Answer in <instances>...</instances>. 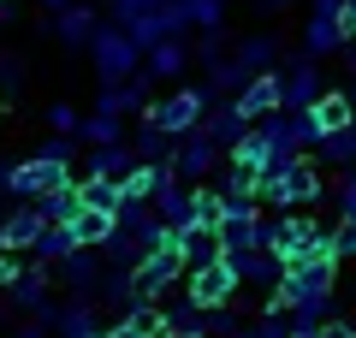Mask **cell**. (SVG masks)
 Instances as JSON below:
<instances>
[{
	"label": "cell",
	"instance_id": "obj_12",
	"mask_svg": "<svg viewBox=\"0 0 356 338\" xmlns=\"http://www.w3.org/2000/svg\"><path fill=\"white\" fill-rule=\"evenodd\" d=\"M315 214L309 208H291V214H280V220H273V250L285 255V261H303L309 255V243H315Z\"/></svg>",
	"mask_w": 356,
	"mask_h": 338
},
{
	"label": "cell",
	"instance_id": "obj_29",
	"mask_svg": "<svg viewBox=\"0 0 356 338\" xmlns=\"http://www.w3.org/2000/svg\"><path fill=\"white\" fill-rule=\"evenodd\" d=\"M232 60H238L243 77H255V72H267V65L280 60V42H273V36H243L238 48H232Z\"/></svg>",
	"mask_w": 356,
	"mask_h": 338
},
{
	"label": "cell",
	"instance_id": "obj_16",
	"mask_svg": "<svg viewBox=\"0 0 356 338\" xmlns=\"http://www.w3.org/2000/svg\"><path fill=\"white\" fill-rule=\"evenodd\" d=\"M220 243H226V255L232 250H255V243H273V225H267L261 214H226V220H220Z\"/></svg>",
	"mask_w": 356,
	"mask_h": 338
},
{
	"label": "cell",
	"instance_id": "obj_40",
	"mask_svg": "<svg viewBox=\"0 0 356 338\" xmlns=\"http://www.w3.org/2000/svg\"><path fill=\"white\" fill-rule=\"evenodd\" d=\"M339 220L356 225V172H344V184H339Z\"/></svg>",
	"mask_w": 356,
	"mask_h": 338
},
{
	"label": "cell",
	"instance_id": "obj_21",
	"mask_svg": "<svg viewBox=\"0 0 356 338\" xmlns=\"http://www.w3.org/2000/svg\"><path fill=\"white\" fill-rule=\"evenodd\" d=\"M137 166H143L137 149H125V143H95V149H89V172H102V178H119V184H125Z\"/></svg>",
	"mask_w": 356,
	"mask_h": 338
},
{
	"label": "cell",
	"instance_id": "obj_20",
	"mask_svg": "<svg viewBox=\"0 0 356 338\" xmlns=\"http://www.w3.org/2000/svg\"><path fill=\"white\" fill-rule=\"evenodd\" d=\"M315 154H321V166H339V172H356V119H350V125H339V131H321Z\"/></svg>",
	"mask_w": 356,
	"mask_h": 338
},
{
	"label": "cell",
	"instance_id": "obj_44",
	"mask_svg": "<svg viewBox=\"0 0 356 338\" xmlns=\"http://www.w3.org/2000/svg\"><path fill=\"white\" fill-rule=\"evenodd\" d=\"M315 338H356V326H350V321H321Z\"/></svg>",
	"mask_w": 356,
	"mask_h": 338
},
{
	"label": "cell",
	"instance_id": "obj_26",
	"mask_svg": "<svg viewBox=\"0 0 356 338\" xmlns=\"http://www.w3.org/2000/svg\"><path fill=\"white\" fill-rule=\"evenodd\" d=\"M54 30H60V42H65V48H89L102 24H95V13H89V6H60Z\"/></svg>",
	"mask_w": 356,
	"mask_h": 338
},
{
	"label": "cell",
	"instance_id": "obj_35",
	"mask_svg": "<svg viewBox=\"0 0 356 338\" xmlns=\"http://www.w3.org/2000/svg\"><path fill=\"white\" fill-rule=\"evenodd\" d=\"M191 214H196L202 225H220V220H226V196L208 190V184H196V190H191Z\"/></svg>",
	"mask_w": 356,
	"mask_h": 338
},
{
	"label": "cell",
	"instance_id": "obj_46",
	"mask_svg": "<svg viewBox=\"0 0 356 338\" xmlns=\"http://www.w3.org/2000/svg\"><path fill=\"white\" fill-rule=\"evenodd\" d=\"M13 338H48V326H42V321H30V326H13Z\"/></svg>",
	"mask_w": 356,
	"mask_h": 338
},
{
	"label": "cell",
	"instance_id": "obj_48",
	"mask_svg": "<svg viewBox=\"0 0 356 338\" xmlns=\"http://www.w3.org/2000/svg\"><path fill=\"white\" fill-rule=\"evenodd\" d=\"M161 338H202V332H161Z\"/></svg>",
	"mask_w": 356,
	"mask_h": 338
},
{
	"label": "cell",
	"instance_id": "obj_9",
	"mask_svg": "<svg viewBox=\"0 0 356 338\" xmlns=\"http://www.w3.org/2000/svg\"><path fill=\"white\" fill-rule=\"evenodd\" d=\"M184 24H191V13H184V0H161V6H149V13H137V18H131L125 30L137 36V48L149 54L154 42H172V36H178Z\"/></svg>",
	"mask_w": 356,
	"mask_h": 338
},
{
	"label": "cell",
	"instance_id": "obj_30",
	"mask_svg": "<svg viewBox=\"0 0 356 338\" xmlns=\"http://www.w3.org/2000/svg\"><path fill=\"white\" fill-rule=\"evenodd\" d=\"M309 113H315L321 131H339V125H350V119H356V101H350V89H327Z\"/></svg>",
	"mask_w": 356,
	"mask_h": 338
},
{
	"label": "cell",
	"instance_id": "obj_33",
	"mask_svg": "<svg viewBox=\"0 0 356 338\" xmlns=\"http://www.w3.org/2000/svg\"><path fill=\"white\" fill-rule=\"evenodd\" d=\"M36 208H42L48 225H60V220H72V214L83 208V196H77V184H60V190H48V196H36Z\"/></svg>",
	"mask_w": 356,
	"mask_h": 338
},
{
	"label": "cell",
	"instance_id": "obj_10",
	"mask_svg": "<svg viewBox=\"0 0 356 338\" xmlns=\"http://www.w3.org/2000/svg\"><path fill=\"white\" fill-rule=\"evenodd\" d=\"M280 95H285V107H315L321 95H327V83H321V65H315V54H291L285 60V72H280Z\"/></svg>",
	"mask_w": 356,
	"mask_h": 338
},
{
	"label": "cell",
	"instance_id": "obj_45",
	"mask_svg": "<svg viewBox=\"0 0 356 338\" xmlns=\"http://www.w3.org/2000/svg\"><path fill=\"white\" fill-rule=\"evenodd\" d=\"M309 13H327V18H344V0H315Z\"/></svg>",
	"mask_w": 356,
	"mask_h": 338
},
{
	"label": "cell",
	"instance_id": "obj_32",
	"mask_svg": "<svg viewBox=\"0 0 356 338\" xmlns=\"http://www.w3.org/2000/svg\"><path fill=\"white\" fill-rule=\"evenodd\" d=\"M77 196H83V208H107V214H119V202H125V184H119V178L89 172L83 184H77Z\"/></svg>",
	"mask_w": 356,
	"mask_h": 338
},
{
	"label": "cell",
	"instance_id": "obj_23",
	"mask_svg": "<svg viewBox=\"0 0 356 338\" xmlns=\"http://www.w3.org/2000/svg\"><path fill=\"white\" fill-rule=\"evenodd\" d=\"M344 36H350V30H344L339 18H327V13H309V24H303V48L315 54V60L339 54V48H344Z\"/></svg>",
	"mask_w": 356,
	"mask_h": 338
},
{
	"label": "cell",
	"instance_id": "obj_28",
	"mask_svg": "<svg viewBox=\"0 0 356 338\" xmlns=\"http://www.w3.org/2000/svg\"><path fill=\"white\" fill-rule=\"evenodd\" d=\"M184 65H191V54H184V42H154L149 54H143V72L149 77H184Z\"/></svg>",
	"mask_w": 356,
	"mask_h": 338
},
{
	"label": "cell",
	"instance_id": "obj_39",
	"mask_svg": "<svg viewBox=\"0 0 356 338\" xmlns=\"http://www.w3.org/2000/svg\"><path fill=\"white\" fill-rule=\"evenodd\" d=\"M36 154H48V161H60V166H72V161H77V149H72V137H65V131H54V137L42 143Z\"/></svg>",
	"mask_w": 356,
	"mask_h": 338
},
{
	"label": "cell",
	"instance_id": "obj_17",
	"mask_svg": "<svg viewBox=\"0 0 356 338\" xmlns=\"http://www.w3.org/2000/svg\"><path fill=\"white\" fill-rule=\"evenodd\" d=\"M42 208H13L6 214V220H0V243H6V250H18V255H30L36 250V238H42Z\"/></svg>",
	"mask_w": 356,
	"mask_h": 338
},
{
	"label": "cell",
	"instance_id": "obj_15",
	"mask_svg": "<svg viewBox=\"0 0 356 338\" xmlns=\"http://www.w3.org/2000/svg\"><path fill=\"white\" fill-rule=\"evenodd\" d=\"M178 255H184V267H208V261H220V255H226V243H220V225H202V220L178 225Z\"/></svg>",
	"mask_w": 356,
	"mask_h": 338
},
{
	"label": "cell",
	"instance_id": "obj_5",
	"mask_svg": "<svg viewBox=\"0 0 356 338\" xmlns=\"http://www.w3.org/2000/svg\"><path fill=\"white\" fill-rule=\"evenodd\" d=\"M226 261L238 267V279H243L250 291H261V297H273V291H280V279H285V267H291L280 250H273V243H255V250H232Z\"/></svg>",
	"mask_w": 356,
	"mask_h": 338
},
{
	"label": "cell",
	"instance_id": "obj_14",
	"mask_svg": "<svg viewBox=\"0 0 356 338\" xmlns=\"http://www.w3.org/2000/svg\"><path fill=\"white\" fill-rule=\"evenodd\" d=\"M226 161L238 166V172H250L255 184H261V178H267V166H273V143H267V131H261V125H250V131H243V137L226 149Z\"/></svg>",
	"mask_w": 356,
	"mask_h": 338
},
{
	"label": "cell",
	"instance_id": "obj_31",
	"mask_svg": "<svg viewBox=\"0 0 356 338\" xmlns=\"http://www.w3.org/2000/svg\"><path fill=\"white\" fill-rule=\"evenodd\" d=\"M72 250H77V232L60 220V225H42V238H36V250H30V255H36V261H48V267H60Z\"/></svg>",
	"mask_w": 356,
	"mask_h": 338
},
{
	"label": "cell",
	"instance_id": "obj_47",
	"mask_svg": "<svg viewBox=\"0 0 356 338\" xmlns=\"http://www.w3.org/2000/svg\"><path fill=\"white\" fill-rule=\"evenodd\" d=\"M344 30H356V0H344V18H339Z\"/></svg>",
	"mask_w": 356,
	"mask_h": 338
},
{
	"label": "cell",
	"instance_id": "obj_36",
	"mask_svg": "<svg viewBox=\"0 0 356 338\" xmlns=\"http://www.w3.org/2000/svg\"><path fill=\"white\" fill-rule=\"evenodd\" d=\"M24 95V60H13V54H0V101Z\"/></svg>",
	"mask_w": 356,
	"mask_h": 338
},
{
	"label": "cell",
	"instance_id": "obj_34",
	"mask_svg": "<svg viewBox=\"0 0 356 338\" xmlns=\"http://www.w3.org/2000/svg\"><path fill=\"white\" fill-rule=\"evenodd\" d=\"M83 137H89V149H95V143H125V119H119V113L89 107V119H83Z\"/></svg>",
	"mask_w": 356,
	"mask_h": 338
},
{
	"label": "cell",
	"instance_id": "obj_37",
	"mask_svg": "<svg viewBox=\"0 0 356 338\" xmlns=\"http://www.w3.org/2000/svg\"><path fill=\"white\" fill-rule=\"evenodd\" d=\"M48 125L65 131V137H77V131H83V113H77L72 101H54V107H48Z\"/></svg>",
	"mask_w": 356,
	"mask_h": 338
},
{
	"label": "cell",
	"instance_id": "obj_6",
	"mask_svg": "<svg viewBox=\"0 0 356 338\" xmlns=\"http://www.w3.org/2000/svg\"><path fill=\"white\" fill-rule=\"evenodd\" d=\"M36 321L48 326L54 338H95V332H102V314H95L89 291H77V297H65V303H48Z\"/></svg>",
	"mask_w": 356,
	"mask_h": 338
},
{
	"label": "cell",
	"instance_id": "obj_2",
	"mask_svg": "<svg viewBox=\"0 0 356 338\" xmlns=\"http://www.w3.org/2000/svg\"><path fill=\"white\" fill-rule=\"evenodd\" d=\"M89 60H95V77H102V83H125V77H137L143 48H137V36H131L125 24H102L95 42H89Z\"/></svg>",
	"mask_w": 356,
	"mask_h": 338
},
{
	"label": "cell",
	"instance_id": "obj_24",
	"mask_svg": "<svg viewBox=\"0 0 356 338\" xmlns=\"http://www.w3.org/2000/svg\"><path fill=\"white\" fill-rule=\"evenodd\" d=\"M77 232V243H89V250H102L107 238H113V225H119V214H107V208H77L72 220H65Z\"/></svg>",
	"mask_w": 356,
	"mask_h": 338
},
{
	"label": "cell",
	"instance_id": "obj_41",
	"mask_svg": "<svg viewBox=\"0 0 356 338\" xmlns=\"http://www.w3.org/2000/svg\"><path fill=\"white\" fill-rule=\"evenodd\" d=\"M18 273H24V255H18V250H6V243H0V291L13 285Z\"/></svg>",
	"mask_w": 356,
	"mask_h": 338
},
{
	"label": "cell",
	"instance_id": "obj_25",
	"mask_svg": "<svg viewBox=\"0 0 356 338\" xmlns=\"http://www.w3.org/2000/svg\"><path fill=\"white\" fill-rule=\"evenodd\" d=\"M161 321H166L161 332H202V338H208V309L191 297V291H184L178 303H166V309H161Z\"/></svg>",
	"mask_w": 356,
	"mask_h": 338
},
{
	"label": "cell",
	"instance_id": "obj_4",
	"mask_svg": "<svg viewBox=\"0 0 356 338\" xmlns=\"http://www.w3.org/2000/svg\"><path fill=\"white\" fill-rule=\"evenodd\" d=\"M202 113H208V89H172V95L149 101V107H143V119H154L161 131L184 137V131H196V125H202Z\"/></svg>",
	"mask_w": 356,
	"mask_h": 338
},
{
	"label": "cell",
	"instance_id": "obj_51",
	"mask_svg": "<svg viewBox=\"0 0 356 338\" xmlns=\"http://www.w3.org/2000/svg\"><path fill=\"white\" fill-rule=\"evenodd\" d=\"M261 6H285V0H261Z\"/></svg>",
	"mask_w": 356,
	"mask_h": 338
},
{
	"label": "cell",
	"instance_id": "obj_19",
	"mask_svg": "<svg viewBox=\"0 0 356 338\" xmlns=\"http://www.w3.org/2000/svg\"><path fill=\"white\" fill-rule=\"evenodd\" d=\"M6 303H13V309H24V314H42L48 309V273H42V267H24V273L13 279V285H6Z\"/></svg>",
	"mask_w": 356,
	"mask_h": 338
},
{
	"label": "cell",
	"instance_id": "obj_50",
	"mask_svg": "<svg viewBox=\"0 0 356 338\" xmlns=\"http://www.w3.org/2000/svg\"><path fill=\"white\" fill-rule=\"evenodd\" d=\"M226 338H250V326H243V332H226Z\"/></svg>",
	"mask_w": 356,
	"mask_h": 338
},
{
	"label": "cell",
	"instance_id": "obj_52",
	"mask_svg": "<svg viewBox=\"0 0 356 338\" xmlns=\"http://www.w3.org/2000/svg\"><path fill=\"white\" fill-rule=\"evenodd\" d=\"M350 65H356V54H350Z\"/></svg>",
	"mask_w": 356,
	"mask_h": 338
},
{
	"label": "cell",
	"instance_id": "obj_27",
	"mask_svg": "<svg viewBox=\"0 0 356 338\" xmlns=\"http://www.w3.org/2000/svg\"><path fill=\"white\" fill-rule=\"evenodd\" d=\"M202 131H208V137L220 143V149H232V143H238L243 131H250V119H243V113H238V101H226V107H208Z\"/></svg>",
	"mask_w": 356,
	"mask_h": 338
},
{
	"label": "cell",
	"instance_id": "obj_18",
	"mask_svg": "<svg viewBox=\"0 0 356 338\" xmlns=\"http://www.w3.org/2000/svg\"><path fill=\"white\" fill-rule=\"evenodd\" d=\"M149 202H154V214H161V220L172 225V232L196 220V214H191V190H184V178H178V172H172V178H161V190H154Z\"/></svg>",
	"mask_w": 356,
	"mask_h": 338
},
{
	"label": "cell",
	"instance_id": "obj_49",
	"mask_svg": "<svg viewBox=\"0 0 356 338\" xmlns=\"http://www.w3.org/2000/svg\"><path fill=\"white\" fill-rule=\"evenodd\" d=\"M48 6H54V13H60V6H72V0H48Z\"/></svg>",
	"mask_w": 356,
	"mask_h": 338
},
{
	"label": "cell",
	"instance_id": "obj_1",
	"mask_svg": "<svg viewBox=\"0 0 356 338\" xmlns=\"http://www.w3.org/2000/svg\"><path fill=\"white\" fill-rule=\"evenodd\" d=\"M327 196V184H321V161H285L273 166V172L261 178V202H273V208H315V202Z\"/></svg>",
	"mask_w": 356,
	"mask_h": 338
},
{
	"label": "cell",
	"instance_id": "obj_42",
	"mask_svg": "<svg viewBox=\"0 0 356 338\" xmlns=\"http://www.w3.org/2000/svg\"><path fill=\"white\" fill-rule=\"evenodd\" d=\"M149 6H161V0H113V18H125V24H131V18L149 13Z\"/></svg>",
	"mask_w": 356,
	"mask_h": 338
},
{
	"label": "cell",
	"instance_id": "obj_13",
	"mask_svg": "<svg viewBox=\"0 0 356 338\" xmlns=\"http://www.w3.org/2000/svg\"><path fill=\"white\" fill-rule=\"evenodd\" d=\"M232 101H238V113L250 119V125H261L267 113H280V107H285V95H280V72H255Z\"/></svg>",
	"mask_w": 356,
	"mask_h": 338
},
{
	"label": "cell",
	"instance_id": "obj_43",
	"mask_svg": "<svg viewBox=\"0 0 356 338\" xmlns=\"http://www.w3.org/2000/svg\"><path fill=\"white\" fill-rule=\"evenodd\" d=\"M107 338H154V332H149V326H137V321H131V314H125V321H119V326H107Z\"/></svg>",
	"mask_w": 356,
	"mask_h": 338
},
{
	"label": "cell",
	"instance_id": "obj_22",
	"mask_svg": "<svg viewBox=\"0 0 356 338\" xmlns=\"http://www.w3.org/2000/svg\"><path fill=\"white\" fill-rule=\"evenodd\" d=\"M54 273L65 279V285H77V291H89V285H102V273H107V255H89V243H77L72 255H65Z\"/></svg>",
	"mask_w": 356,
	"mask_h": 338
},
{
	"label": "cell",
	"instance_id": "obj_3",
	"mask_svg": "<svg viewBox=\"0 0 356 338\" xmlns=\"http://www.w3.org/2000/svg\"><path fill=\"white\" fill-rule=\"evenodd\" d=\"M184 273H191V267H184L178 243H149V250H143V261L131 267V279H137V297H161V291H172Z\"/></svg>",
	"mask_w": 356,
	"mask_h": 338
},
{
	"label": "cell",
	"instance_id": "obj_7",
	"mask_svg": "<svg viewBox=\"0 0 356 338\" xmlns=\"http://www.w3.org/2000/svg\"><path fill=\"white\" fill-rule=\"evenodd\" d=\"M184 291H191L202 309H220V303H238L243 279H238V267L220 255V261H208V267H191V273H184Z\"/></svg>",
	"mask_w": 356,
	"mask_h": 338
},
{
	"label": "cell",
	"instance_id": "obj_38",
	"mask_svg": "<svg viewBox=\"0 0 356 338\" xmlns=\"http://www.w3.org/2000/svg\"><path fill=\"white\" fill-rule=\"evenodd\" d=\"M208 332H214V338H226V332H243V321L232 314V303H220V309H208Z\"/></svg>",
	"mask_w": 356,
	"mask_h": 338
},
{
	"label": "cell",
	"instance_id": "obj_11",
	"mask_svg": "<svg viewBox=\"0 0 356 338\" xmlns=\"http://www.w3.org/2000/svg\"><path fill=\"white\" fill-rule=\"evenodd\" d=\"M72 166H60V161H48V154H30V161H18L13 166V196H24V202H36V196H48V190H60V184H72Z\"/></svg>",
	"mask_w": 356,
	"mask_h": 338
},
{
	"label": "cell",
	"instance_id": "obj_8",
	"mask_svg": "<svg viewBox=\"0 0 356 338\" xmlns=\"http://www.w3.org/2000/svg\"><path fill=\"white\" fill-rule=\"evenodd\" d=\"M220 154H226V149H220V143L208 137L202 125H196V131H184V137H178V149H172V172L184 178V184H202V178L220 166Z\"/></svg>",
	"mask_w": 356,
	"mask_h": 338
}]
</instances>
